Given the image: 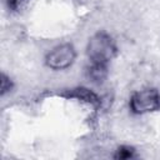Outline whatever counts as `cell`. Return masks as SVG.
Listing matches in <instances>:
<instances>
[{
    "label": "cell",
    "mask_w": 160,
    "mask_h": 160,
    "mask_svg": "<svg viewBox=\"0 0 160 160\" xmlns=\"http://www.w3.org/2000/svg\"><path fill=\"white\" fill-rule=\"evenodd\" d=\"M12 89V80L10 79V76H8L5 72L1 74V80H0V92L1 96L6 95L8 92H10Z\"/></svg>",
    "instance_id": "52a82bcc"
},
{
    "label": "cell",
    "mask_w": 160,
    "mask_h": 160,
    "mask_svg": "<svg viewBox=\"0 0 160 160\" xmlns=\"http://www.w3.org/2000/svg\"><path fill=\"white\" fill-rule=\"evenodd\" d=\"M76 55V49L71 42L59 44L45 55V65L55 71L65 70L75 62Z\"/></svg>",
    "instance_id": "3957f363"
},
{
    "label": "cell",
    "mask_w": 160,
    "mask_h": 160,
    "mask_svg": "<svg viewBox=\"0 0 160 160\" xmlns=\"http://www.w3.org/2000/svg\"><path fill=\"white\" fill-rule=\"evenodd\" d=\"M129 110L134 115L160 111V91L155 88H144L134 91L129 99Z\"/></svg>",
    "instance_id": "7a4b0ae2"
},
{
    "label": "cell",
    "mask_w": 160,
    "mask_h": 160,
    "mask_svg": "<svg viewBox=\"0 0 160 160\" xmlns=\"http://www.w3.org/2000/svg\"><path fill=\"white\" fill-rule=\"evenodd\" d=\"M118 55V45L114 38L101 30L95 32L88 41L86 45V56L89 64L106 65L109 66L110 61Z\"/></svg>",
    "instance_id": "6da1fadb"
},
{
    "label": "cell",
    "mask_w": 160,
    "mask_h": 160,
    "mask_svg": "<svg viewBox=\"0 0 160 160\" xmlns=\"http://www.w3.org/2000/svg\"><path fill=\"white\" fill-rule=\"evenodd\" d=\"M135 156H136L135 149L129 145H122V146L118 148L116 154L114 155V158H116V159H131Z\"/></svg>",
    "instance_id": "8992f818"
},
{
    "label": "cell",
    "mask_w": 160,
    "mask_h": 160,
    "mask_svg": "<svg viewBox=\"0 0 160 160\" xmlns=\"http://www.w3.org/2000/svg\"><path fill=\"white\" fill-rule=\"evenodd\" d=\"M28 0H8V6L10 10H19Z\"/></svg>",
    "instance_id": "ba28073f"
},
{
    "label": "cell",
    "mask_w": 160,
    "mask_h": 160,
    "mask_svg": "<svg viewBox=\"0 0 160 160\" xmlns=\"http://www.w3.org/2000/svg\"><path fill=\"white\" fill-rule=\"evenodd\" d=\"M70 96L76 98V99L81 100V101H86L92 106H98L100 104V98L94 91H91V90H89L86 88H78V89L72 90Z\"/></svg>",
    "instance_id": "277c9868"
},
{
    "label": "cell",
    "mask_w": 160,
    "mask_h": 160,
    "mask_svg": "<svg viewBox=\"0 0 160 160\" xmlns=\"http://www.w3.org/2000/svg\"><path fill=\"white\" fill-rule=\"evenodd\" d=\"M86 72H88V78L92 82L100 84L108 76V66L106 65H98V64H89Z\"/></svg>",
    "instance_id": "5b68a950"
}]
</instances>
